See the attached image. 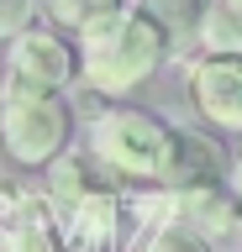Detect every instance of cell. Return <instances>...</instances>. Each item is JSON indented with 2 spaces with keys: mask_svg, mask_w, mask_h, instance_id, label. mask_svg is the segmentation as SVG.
Here are the masks:
<instances>
[{
  "mask_svg": "<svg viewBox=\"0 0 242 252\" xmlns=\"http://www.w3.org/2000/svg\"><path fill=\"white\" fill-rule=\"evenodd\" d=\"M169 37L158 32V21L137 5V11H116L105 21L79 32V74L95 94H132L169 63Z\"/></svg>",
  "mask_w": 242,
  "mask_h": 252,
  "instance_id": "1",
  "label": "cell"
},
{
  "mask_svg": "<svg viewBox=\"0 0 242 252\" xmlns=\"http://www.w3.org/2000/svg\"><path fill=\"white\" fill-rule=\"evenodd\" d=\"M95 158L105 163L111 179H153L169 184L179 158V126H163L153 110L137 105H116L95 121Z\"/></svg>",
  "mask_w": 242,
  "mask_h": 252,
  "instance_id": "2",
  "label": "cell"
},
{
  "mask_svg": "<svg viewBox=\"0 0 242 252\" xmlns=\"http://www.w3.org/2000/svg\"><path fill=\"white\" fill-rule=\"evenodd\" d=\"M0 137H5L11 158L27 163V168L58 163L69 153V137H74V110H69V100L58 90H16V84H5Z\"/></svg>",
  "mask_w": 242,
  "mask_h": 252,
  "instance_id": "3",
  "label": "cell"
},
{
  "mask_svg": "<svg viewBox=\"0 0 242 252\" xmlns=\"http://www.w3.org/2000/svg\"><path fill=\"white\" fill-rule=\"evenodd\" d=\"M79 74V53L69 47V37L58 27H27L11 37V58H5V79L16 84V90H58L74 84Z\"/></svg>",
  "mask_w": 242,
  "mask_h": 252,
  "instance_id": "4",
  "label": "cell"
},
{
  "mask_svg": "<svg viewBox=\"0 0 242 252\" xmlns=\"http://www.w3.org/2000/svg\"><path fill=\"white\" fill-rule=\"evenodd\" d=\"M190 100L206 126L242 137V53H200L190 63Z\"/></svg>",
  "mask_w": 242,
  "mask_h": 252,
  "instance_id": "5",
  "label": "cell"
},
{
  "mask_svg": "<svg viewBox=\"0 0 242 252\" xmlns=\"http://www.w3.org/2000/svg\"><path fill=\"white\" fill-rule=\"evenodd\" d=\"M0 252H74L69 220L53 205V194H27L21 216L11 220V231L0 236Z\"/></svg>",
  "mask_w": 242,
  "mask_h": 252,
  "instance_id": "6",
  "label": "cell"
},
{
  "mask_svg": "<svg viewBox=\"0 0 242 252\" xmlns=\"http://www.w3.org/2000/svg\"><path fill=\"white\" fill-rule=\"evenodd\" d=\"M174 210L190 226L216 242V236H232L242 226V205H237V189L226 184V179H210V184H195V189H174Z\"/></svg>",
  "mask_w": 242,
  "mask_h": 252,
  "instance_id": "7",
  "label": "cell"
},
{
  "mask_svg": "<svg viewBox=\"0 0 242 252\" xmlns=\"http://www.w3.org/2000/svg\"><path fill=\"white\" fill-rule=\"evenodd\" d=\"M69 220V236L74 247H90V252H111L121 242V194L111 184H100L95 194H84L74 210H64Z\"/></svg>",
  "mask_w": 242,
  "mask_h": 252,
  "instance_id": "8",
  "label": "cell"
},
{
  "mask_svg": "<svg viewBox=\"0 0 242 252\" xmlns=\"http://www.w3.org/2000/svg\"><path fill=\"white\" fill-rule=\"evenodd\" d=\"M100 184H111V173H105V163L95 153H64L58 163H48V194H53L58 210H74Z\"/></svg>",
  "mask_w": 242,
  "mask_h": 252,
  "instance_id": "9",
  "label": "cell"
},
{
  "mask_svg": "<svg viewBox=\"0 0 242 252\" xmlns=\"http://www.w3.org/2000/svg\"><path fill=\"white\" fill-rule=\"evenodd\" d=\"M210 179H226L221 147L200 131H179V158H174V173H169L163 189H195V184H210Z\"/></svg>",
  "mask_w": 242,
  "mask_h": 252,
  "instance_id": "10",
  "label": "cell"
},
{
  "mask_svg": "<svg viewBox=\"0 0 242 252\" xmlns=\"http://www.w3.org/2000/svg\"><path fill=\"white\" fill-rule=\"evenodd\" d=\"M142 11L158 21V32L169 37V47H190L200 42L206 32V16H210V0H142Z\"/></svg>",
  "mask_w": 242,
  "mask_h": 252,
  "instance_id": "11",
  "label": "cell"
},
{
  "mask_svg": "<svg viewBox=\"0 0 242 252\" xmlns=\"http://www.w3.org/2000/svg\"><path fill=\"white\" fill-rule=\"evenodd\" d=\"M200 47L206 53H242V0H210Z\"/></svg>",
  "mask_w": 242,
  "mask_h": 252,
  "instance_id": "12",
  "label": "cell"
},
{
  "mask_svg": "<svg viewBox=\"0 0 242 252\" xmlns=\"http://www.w3.org/2000/svg\"><path fill=\"white\" fill-rule=\"evenodd\" d=\"M210 247H216V242H210L200 226H190L179 210H174V216H163L158 226L147 231V242H142V252H210Z\"/></svg>",
  "mask_w": 242,
  "mask_h": 252,
  "instance_id": "13",
  "label": "cell"
},
{
  "mask_svg": "<svg viewBox=\"0 0 242 252\" xmlns=\"http://www.w3.org/2000/svg\"><path fill=\"white\" fill-rule=\"evenodd\" d=\"M116 11H127V0H48V16L58 27H74V32L95 27V21H105Z\"/></svg>",
  "mask_w": 242,
  "mask_h": 252,
  "instance_id": "14",
  "label": "cell"
},
{
  "mask_svg": "<svg viewBox=\"0 0 242 252\" xmlns=\"http://www.w3.org/2000/svg\"><path fill=\"white\" fill-rule=\"evenodd\" d=\"M37 5H42V0H0V42H5V37H16V32H27V27H32Z\"/></svg>",
  "mask_w": 242,
  "mask_h": 252,
  "instance_id": "15",
  "label": "cell"
},
{
  "mask_svg": "<svg viewBox=\"0 0 242 252\" xmlns=\"http://www.w3.org/2000/svg\"><path fill=\"white\" fill-rule=\"evenodd\" d=\"M16 158H11V147H5V137H0V189H5V168H11Z\"/></svg>",
  "mask_w": 242,
  "mask_h": 252,
  "instance_id": "16",
  "label": "cell"
},
{
  "mask_svg": "<svg viewBox=\"0 0 242 252\" xmlns=\"http://www.w3.org/2000/svg\"><path fill=\"white\" fill-rule=\"evenodd\" d=\"M232 189H237V205H242V173H237V179H232Z\"/></svg>",
  "mask_w": 242,
  "mask_h": 252,
  "instance_id": "17",
  "label": "cell"
},
{
  "mask_svg": "<svg viewBox=\"0 0 242 252\" xmlns=\"http://www.w3.org/2000/svg\"><path fill=\"white\" fill-rule=\"evenodd\" d=\"M0 105H5V84H0Z\"/></svg>",
  "mask_w": 242,
  "mask_h": 252,
  "instance_id": "18",
  "label": "cell"
}]
</instances>
